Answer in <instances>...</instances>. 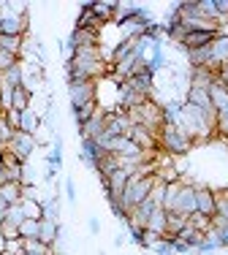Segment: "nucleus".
<instances>
[{
  "instance_id": "15",
  "label": "nucleus",
  "mask_w": 228,
  "mask_h": 255,
  "mask_svg": "<svg viewBox=\"0 0 228 255\" xmlns=\"http://www.w3.org/2000/svg\"><path fill=\"white\" fill-rule=\"evenodd\" d=\"M130 138H133L136 144L144 149V152H149V149H155V144H158V136H155L152 130H147V128H141V125H133L130 128V133H128Z\"/></svg>"
},
{
  "instance_id": "29",
  "label": "nucleus",
  "mask_w": 228,
  "mask_h": 255,
  "mask_svg": "<svg viewBox=\"0 0 228 255\" xmlns=\"http://www.w3.org/2000/svg\"><path fill=\"white\" fill-rule=\"evenodd\" d=\"M25 220H27V217H25V209H22V204L8 206V215H5V223H8V226H16V228H19Z\"/></svg>"
},
{
  "instance_id": "42",
  "label": "nucleus",
  "mask_w": 228,
  "mask_h": 255,
  "mask_svg": "<svg viewBox=\"0 0 228 255\" xmlns=\"http://www.w3.org/2000/svg\"><path fill=\"white\" fill-rule=\"evenodd\" d=\"M87 226H90V231H93V234H98V231H101V220H98V217H90Z\"/></svg>"
},
{
  "instance_id": "37",
  "label": "nucleus",
  "mask_w": 228,
  "mask_h": 255,
  "mask_svg": "<svg viewBox=\"0 0 228 255\" xmlns=\"http://www.w3.org/2000/svg\"><path fill=\"white\" fill-rule=\"evenodd\" d=\"M65 196H68L71 204H76V185H74V179H65Z\"/></svg>"
},
{
  "instance_id": "9",
  "label": "nucleus",
  "mask_w": 228,
  "mask_h": 255,
  "mask_svg": "<svg viewBox=\"0 0 228 255\" xmlns=\"http://www.w3.org/2000/svg\"><path fill=\"white\" fill-rule=\"evenodd\" d=\"M215 193L207 185H196V215L204 217H215Z\"/></svg>"
},
{
  "instance_id": "28",
  "label": "nucleus",
  "mask_w": 228,
  "mask_h": 255,
  "mask_svg": "<svg viewBox=\"0 0 228 255\" xmlns=\"http://www.w3.org/2000/svg\"><path fill=\"white\" fill-rule=\"evenodd\" d=\"M98 16H95V11H93V3L90 5H85V8H82V14H79V25L76 27H90V30H95V25H98Z\"/></svg>"
},
{
  "instance_id": "17",
  "label": "nucleus",
  "mask_w": 228,
  "mask_h": 255,
  "mask_svg": "<svg viewBox=\"0 0 228 255\" xmlns=\"http://www.w3.org/2000/svg\"><path fill=\"white\" fill-rule=\"evenodd\" d=\"M166 223H169V212H166L163 206H158L155 215L149 217V223H147V231H149V234H155L158 239H163V236H166Z\"/></svg>"
},
{
  "instance_id": "45",
  "label": "nucleus",
  "mask_w": 228,
  "mask_h": 255,
  "mask_svg": "<svg viewBox=\"0 0 228 255\" xmlns=\"http://www.w3.org/2000/svg\"><path fill=\"white\" fill-rule=\"evenodd\" d=\"M226 141H228V136H226Z\"/></svg>"
},
{
  "instance_id": "11",
  "label": "nucleus",
  "mask_w": 228,
  "mask_h": 255,
  "mask_svg": "<svg viewBox=\"0 0 228 255\" xmlns=\"http://www.w3.org/2000/svg\"><path fill=\"white\" fill-rule=\"evenodd\" d=\"M85 46H98V30H90V27H76L74 35L68 41V49L74 54V49H85Z\"/></svg>"
},
{
  "instance_id": "44",
  "label": "nucleus",
  "mask_w": 228,
  "mask_h": 255,
  "mask_svg": "<svg viewBox=\"0 0 228 255\" xmlns=\"http://www.w3.org/2000/svg\"><path fill=\"white\" fill-rule=\"evenodd\" d=\"M0 82H3V71H0Z\"/></svg>"
},
{
  "instance_id": "40",
  "label": "nucleus",
  "mask_w": 228,
  "mask_h": 255,
  "mask_svg": "<svg viewBox=\"0 0 228 255\" xmlns=\"http://www.w3.org/2000/svg\"><path fill=\"white\" fill-rule=\"evenodd\" d=\"M218 84H223V87L228 90V63L218 68Z\"/></svg>"
},
{
  "instance_id": "14",
  "label": "nucleus",
  "mask_w": 228,
  "mask_h": 255,
  "mask_svg": "<svg viewBox=\"0 0 228 255\" xmlns=\"http://www.w3.org/2000/svg\"><path fill=\"white\" fill-rule=\"evenodd\" d=\"M185 103H190V106L201 109V112H207V114H218V112H215V106H212V98H209V90L190 87L188 90V101H185Z\"/></svg>"
},
{
  "instance_id": "16",
  "label": "nucleus",
  "mask_w": 228,
  "mask_h": 255,
  "mask_svg": "<svg viewBox=\"0 0 228 255\" xmlns=\"http://www.w3.org/2000/svg\"><path fill=\"white\" fill-rule=\"evenodd\" d=\"M215 82H218V71H212V68H193L190 87H196V90H209Z\"/></svg>"
},
{
  "instance_id": "2",
  "label": "nucleus",
  "mask_w": 228,
  "mask_h": 255,
  "mask_svg": "<svg viewBox=\"0 0 228 255\" xmlns=\"http://www.w3.org/2000/svg\"><path fill=\"white\" fill-rule=\"evenodd\" d=\"M155 185H158L155 174H152V177H144L139 168H136V174H130L128 185H125V190H122V206H125V212L136 209L141 201H147V198L152 196Z\"/></svg>"
},
{
  "instance_id": "26",
  "label": "nucleus",
  "mask_w": 228,
  "mask_h": 255,
  "mask_svg": "<svg viewBox=\"0 0 228 255\" xmlns=\"http://www.w3.org/2000/svg\"><path fill=\"white\" fill-rule=\"evenodd\" d=\"M98 112V103L95 101H90V103H85V106H79V109H74V117H76V125H85L90 117H93V114Z\"/></svg>"
},
{
  "instance_id": "3",
  "label": "nucleus",
  "mask_w": 228,
  "mask_h": 255,
  "mask_svg": "<svg viewBox=\"0 0 228 255\" xmlns=\"http://www.w3.org/2000/svg\"><path fill=\"white\" fill-rule=\"evenodd\" d=\"M179 11V25H182L188 33H193V30H209V33H220V25H215L212 19H207V16L201 14L199 8V0H188V3H179L177 5Z\"/></svg>"
},
{
  "instance_id": "13",
  "label": "nucleus",
  "mask_w": 228,
  "mask_h": 255,
  "mask_svg": "<svg viewBox=\"0 0 228 255\" xmlns=\"http://www.w3.org/2000/svg\"><path fill=\"white\" fill-rule=\"evenodd\" d=\"M215 35L218 33H209V30H193V33H188L185 35V41H182V49H201V46H209L215 41Z\"/></svg>"
},
{
  "instance_id": "43",
  "label": "nucleus",
  "mask_w": 228,
  "mask_h": 255,
  "mask_svg": "<svg viewBox=\"0 0 228 255\" xmlns=\"http://www.w3.org/2000/svg\"><path fill=\"white\" fill-rule=\"evenodd\" d=\"M3 168H5L3 166V149H0V174H3Z\"/></svg>"
},
{
  "instance_id": "35",
  "label": "nucleus",
  "mask_w": 228,
  "mask_h": 255,
  "mask_svg": "<svg viewBox=\"0 0 228 255\" xmlns=\"http://www.w3.org/2000/svg\"><path fill=\"white\" fill-rule=\"evenodd\" d=\"M0 228H3L5 242H11V239H22V236H19V228H16V226H8V223H3Z\"/></svg>"
},
{
  "instance_id": "34",
  "label": "nucleus",
  "mask_w": 228,
  "mask_h": 255,
  "mask_svg": "<svg viewBox=\"0 0 228 255\" xmlns=\"http://www.w3.org/2000/svg\"><path fill=\"white\" fill-rule=\"evenodd\" d=\"M19 63V60H16V54H11V52H5V49H0V71H8V68H14V65Z\"/></svg>"
},
{
  "instance_id": "25",
  "label": "nucleus",
  "mask_w": 228,
  "mask_h": 255,
  "mask_svg": "<svg viewBox=\"0 0 228 255\" xmlns=\"http://www.w3.org/2000/svg\"><path fill=\"white\" fill-rule=\"evenodd\" d=\"M22 209H25V217H30V220H41L44 217L38 198H22Z\"/></svg>"
},
{
  "instance_id": "24",
  "label": "nucleus",
  "mask_w": 228,
  "mask_h": 255,
  "mask_svg": "<svg viewBox=\"0 0 228 255\" xmlns=\"http://www.w3.org/2000/svg\"><path fill=\"white\" fill-rule=\"evenodd\" d=\"M19 236L22 239H41V220H27L19 226Z\"/></svg>"
},
{
  "instance_id": "8",
  "label": "nucleus",
  "mask_w": 228,
  "mask_h": 255,
  "mask_svg": "<svg viewBox=\"0 0 228 255\" xmlns=\"http://www.w3.org/2000/svg\"><path fill=\"white\" fill-rule=\"evenodd\" d=\"M152 79H155V74H149L147 65H144V68H139L130 79H125V84H128L133 93H139L141 98H149V95H152Z\"/></svg>"
},
{
  "instance_id": "21",
  "label": "nucleus",
  "mask_w": 228,
  "mask_h": 255,
  "mask_svg": "<svg viewBox=\"0 0 228 255\" xmlns=\"http://www.w3.org/2000/svg\"><path fill=\"white\" fill-rule=\"evenodd\" d=\"M209 98H212L215 112H223V109L228 106V90L223 87V84H218V82H215L212 87H209Z\"/></svg>"
},
{
  "instance_id": "20",
  "label": "nucleus",
  "mask_w": 228,
  "mask_h": 255,
  "mask_svg": "<svg viewBox=\"0 0 228 255\" xmlns=\"http://www.w3.org/2000/svg\"><path fill=\"white\" fill-rule=\"evenodd\" d=\"M38 125H41V117L33 112V109H27V112H22V117H19V130H22V133H30V136H35V130H38Z\"/></svg>"
},
{
  "instance_id": "7",
  "label": "nucleus",
  "mask_w": 228,
  "mask_h": 255,
  "mask_svg": "<svg viewBox=\"0 0 228 255\" xmlns=\"http://www.w3.org/2000/svg\"><path fill=\"white\" fill-rule=\"evenodd\" d=\"M95 90H98V84H95V82H68L71 106L79 109V106H85V103L95 101Z\"/></svg>"
},
{
  "instance_id": "1",
  "label": "nucleus",
  "mask_w": 228,
  "mask_h": 255,
  "mask_svg": "<svg viewBox=\"0 0 228 255\" xmlns=\"http://www.w3.org/2000/svg\"><path fill=\"white\" fill-rule=\"evenodd\" d=\"M106 71L104 54L98 46H85V49H74L68 60V82H95Z\"/></svg>"
},
{
  "instance_id": "18",
  "label": "nucleus",
  "mask_w": 228,
  "mask_h": 255,
  "mask_svg": "<svg viewBox=\"0 0 228 255\" xmlns=\"http://www.w3.org/2000/svg\"><path fill=\"white\" fill-rule=\"evenodd\" d=\"M60 234H63V231H60L57 220H46V217H41V242H44V245L52 247L60 239Z\"/></svg>"
},
{
  "instance_id": "30",
  "label": "nucleus",
  "mask_w": 228,
  "mask_h": 255,
  "mask_svg": "<svg viewBox=\"0 0 228 255\" xmlns=\"http://www.w3.org/2000/svg\"><path fill=\"white\" fill-rule=\"evenodd\" d=\"M93 11L101 22L114 19V11H117V3H93Z\"/></svg>"
},
{
  "instance_id": "39",
  "label": "nucleus",
  "mask_w": 228,
  "mask_h": 255,
  "mask_svg": "<svg viewBox=\"0 0 228 255\" xmlns=\"http://www.w3.org/2000/svg\"><path fill=\"white\" fill-rule=\"evenodd\" d=\"M215 5H218L220 22H226V19H228V0H215Z\"/></svg>"
},
{
  "instance_id": "10",
  "label": "nucleus",
  "mask_w": 228,
  "mask_h": 255,
  "mask_svg": "<svg viewBox=\"0 0 228 255\" xmlns=\"http://www.w3.org/2000/svg\"><path fill=\"white\" fill-rule=\"evenodd\" d=\"M109 155L106 152L104 147H101L98 141H95V138H82V160L87 163V166H93V168H98L101 166V160H104V157Z\"/></svg>"
},
{
  "instance_id": "33",
  "label": "nucleus",
  "mask_w": 228,
  "mask_h": 255,
  "mask_svg": "<svg viewBox=\"0 0 228 255\" xmlns=\"http://www.w3.org/2000/svg\"><path fill=\"white\" fill-rule=\"evenodd\" d=\"M14 128L8 125V120H5V112H0V147H5V144L11 141V136H14Z\"/></svg>"
},
{
  "instance_id": "12",
  "label": "nucleus",
  "mask_w": 228,
  "mask_h": 255,
  "mask_svg": "<svg viewBox=\"0 0 228 255\" xmlns=\"http://www.w3.org/2000/svg\"><path fill=\"white\" fill-rule=\"evenodd\" d=\"M79 130H82V138H98L101 133L106 130V114L98 109V112H95L93 117H90L87 123L79 128Z\"/></svg>"
},
{
  "instance_id": "5",
  "label": "nucleus",
  "mask_w": 228,
  "mask_h": 255,
  "mask_svg": "<svg viewBox=\"0 0 228 255\" xmlns=\"http://www.w3.org/2000/svg\"><path fill=\"white\" fill-rule=\"evenodd\" d=\"M35 147H38L35 136H30V133H22V130H16L14 136H11V141L5 144V149H8V152L14 155L19 163H27V157L35 152Z\"/></svg>"
},
{
  "instance_id": "36",
  "label": "nucleus",
  "mask_w": 228,
  "mask_h": 255,
  "mask_svg": "<svg viewBox=\"0 0 228 255\" xmlns=\"http://www.w3.org/2000/svg\"><path fill=\"white\" fill-rule=\"evenodd\" d=\"M19 117H22V112H16V109H8V112H5V120H8V125L14 128V130H19Z\"/></svg>"
},
{
  "instance_id": "6",
  "label": "nucleus",
  "mask_w": 228,
  "mask_h": 255,
  "mask_svg": "<svg viewBox=\"0 0 228 255\" xmlns=\"http://www.w3.org/2000/svg\"><path fill=\"white\" fill-rule=\"evenodd\" d=\"M174 215H182V217H193L196 215V185H179V193H177V201H174Z\"/></svg>"
},
{
  "instance_id": "27",
  "label": "nucleus",
  "mask_w": 228,
  "mask_h": 255,
  "mask_svg": "<svg viewBox=\"0 0 228 255\" xmlns=\"http://www.w3.org/2000/svg\"><path fill=\"white\" fill-rule=\"evenodd\" d=\"M117 168H122V166H119V160H117V155H106L104 160H101L98 171H101V177H104V179H109Z\"/></svg>"
},
{
  "instance_id": "22",
  "label": "nucleus",
  "mask_w": 228,
  "mask_h": 255,
  "mask_svg": "<svg viewBox=\"0 0 228 255\" xmlns=\"http://www.w3.org/2000/svg\"><path fill=\"white\" fill-rule=\"evenodd\" d=\"M11 109H16V112H27L30 109V90L25 87V84L11 93Z\"/></svg>"
},
{
  "instance_id": "41",
  "label": "nucleus",
  "mask_w": 228,
  "mask_h": 255,
  "mask_svg": "<svg viewBox=\"0 0 228 255\" xmlns=\"http://www.w3.org/2000/svg\"><path fill=\"white\" fill-rule=\"evenodd\" d=\"M5 215H8V204H5L3 198H0V226L5 223Z\"/></svg>"
},
{
  "instance_id": "38",
  "label": "nucleus",
  "mask_w": 228,
  "mask_h": 255,
  "mask_svg": "<svg viewBox=\"0 0 228 255\" xmlns=\"http://www.w3.org/2000/svg\"><path fill=\"white\" fill-rule=\"evenodd\" d=\"M174 253H193V247H190L188 245V242H182V239H179V236H177V239H174Z\"/></svg>"
},
{
  "instance_id": "4",
  "label": "nucleus",
  "mask_w": 228,
  "mask_h": 255,
  "mask_svg": "<svg viewBox=\"0 0 228 255\" xmlns=\"http://www.w3.org/2000/svg\"><path fill=\"white\" fill-rule=\"evenodd\" d=\"M158 141H160V147H163L166 152H171V155H188L190 147H193V138H190L188 133H182L179 128H174V125L160 128Z\"/></svg>"
},
{
  "instance_id": "32",
  "label": "nucleus",
  "mask_w": 228,
  "mask_h": 255,
  "mask_svg": "<svg viewBox=\"0 0 228 255\" xmlns=\"http://www.w3.org/2000/svg\"><path fill=\"white\" fill-rule=\"evenodd\" d=\"M155 255H174V239H169V236H163V239H158L152 247H149Z\"/></svg>"
},
{
  "instance_id": "19",
  "label": "nucleus",
  "mask_w": 228,
  "mask_h": 255,
  "mask_svg": "<svg viewBox=\"0 0 228 255\" xmlns=\"http://www.w3.org/2000/svg\"><path fill=\"white\" fill-rule=\"evenodd\" d=\"M0 198L8 206L22 204V185L19 182H3V185H0Z\"/></svg>"
},
{
  "instance_id": "23",
  "label": "nucleus",
  "mask_w": 228,
  "mask_h": 255,
  "mask_svg": "<svg viewBox=\"0 0 228 255\" xmlns=\"http://www.w3.org/2000/svg\"><path fill=\"white\" fill-rule=\"evenodd\" d=\"M22 44H25V38H22V35H5V33H0V49H5V52H11V54H16V57H19Z\"/></svg>"
},
{
  "instance_id": "31",
  "label": "nucleus",
  "mask_w": 228,
  "mask_h": 255,
  "mask_svg": "<svg viewBox=\"0 0 228 255\" xmlns=\"http://www.w3.org/2000/svg\"><path fill=\"white\" fill-rule=\"evenodd\" d=\"M199 8H201V14L207 16V19H212L215 25H220V14H218V5H215V0H199Z\"/></svg>"
}]
</instances>
